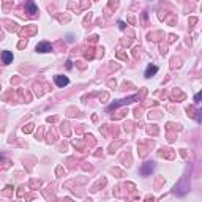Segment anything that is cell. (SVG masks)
Returning a JSON list of instances; mask_svg holds the SVG:
<instances>
[{
    "instance_id": "obj_8",
    "label": "cell",
    "mask_w": 202,
    "mask_h": 202,
    "mask_svg": "<svg viewBox=\"0 0 202 202\" xmlns=\"http://www.w3.org/2000/svg\"><path fill=\"white\" fill-rule=\"evenodd\" d=\"M194 100H196V103H199V100H201V93H197V95L194 96Z\"/></svg>"
},
{
    "instance_id": "obj_4",
    "label": "cell",
    "mask_w": 202,
    "mask_h": 202,
    "mask_svg": "<svg viewBox=\"0 0 202 202\" xmlns=\"http://www.w3.org/2000/svg\"><path fill=\"white\" fill-rule=\"evenodd\" d=\"M56 84L58 85V87H65V85H68L70 84V81H68V77L66 76H56Z\"/></svg>"
},
{
    "instance_id": "obj_6",
    "label": "cell",
    "mask_w": 202,
    "mask_h": 202,
    "mask_svg": "<svg viewBox=\"0 0 202 202\" xmlns=\"http://www.w3.org/2000/svg\"><path fill=\"white\" fill-rule=\"evenodd\" d=\"M2 58H3V63H11L13 62V54L10 50H5V52L2 54Z\"/></svg>"
},
{
    "instance_id": "obj_9",
    "label": "cell",
    "mask_w": 202,
    "mask_h": 202,
    "mask_svg": "<svg viewBox=\"0 0 202 202\" xmlns=\"http://www.w3.org/2000/svg\"><path fill=\"white\" fill-rule=\"evenodd\" d=\"M118 25H120V29H125V22L120 21V22H118Z\"/></svg>"
},
{
    "instance_id": "obj_1",
    "label": "cell",
    "mask_w": 202,
    "mask_h": 202,
    "mask_svg": "<svg viewBox=\"0 0 202 202\" xmlns=\"http://www.w3.org/2000/svg\"><path fill=\"white\" fill-rule=\"evenodd\" d=\"M137 98H139V96L134 95V96H130V98H126V100H118V101H115V103L109 104V106H107V111H112V109H115V107H118V106L128 104V103H131V101H134V100H137Z\"/></svg>"
},
{
    "instance_id": "obj_3",
    "label": "cell",
    "mask_w": 202,
    "mask_h": 202,
    "mask_svg": "<svg viewBox=\"0 0 202 202\" xmlns=\"http://www.w3.org/2000/svg\"><path fill=\"white\" fill-rule=\"evenodd\" d=\"M152 171H153V163H145L144 166L141 167V174L142 175H149V174H152Z\"/></svg>"
},
{
    "instance_id": "obj_2",
    "label": "cell",
    "mask_w": 202,
    "mask_h": 202,
    "mask_svg": "<svg viewBox=\"0 0 202 202\" xmlns=\"http://www.w3.org/2000/svg\"><path fill=\"white\" fill-rule=\"evenodd\" d=\"M36 50H38V52H49V50H52V46L49 43H46V41H43V43L36 44Z\"/></svg>"
},
{
    "instance_id": "obj_5",
    "label": "cell",
    "mask_w": 202,
    "mask_h": 202,
    "mask_svg": "<svg viewBox=\"0 0 202 202\" xmlns=\"http://www.w3.org/2000/svg\"><path fill=\"white\" fill-rule=\"evenodd\" d=\"M157 71H158V66L149 65V66H147V70H145V77H152L153 74H157Z\"/></svg>"
},
{
    "instance_id": "obj_7",
    "label": "cell",
    "mask_w": 202,
    "mask_h": 202,
    "mask_svg": "<svg viewBox=\"0 0 202 202\" xmlns=\"http://www.w3.org/2000/svg\"><path fill=\"white\" fill-rule=\"evenodd\" d=\"M25 6H27V10H29V13H32V14H33V13H36V6H35L33 2H29Z\"/></svg>"
}]
</instances>
